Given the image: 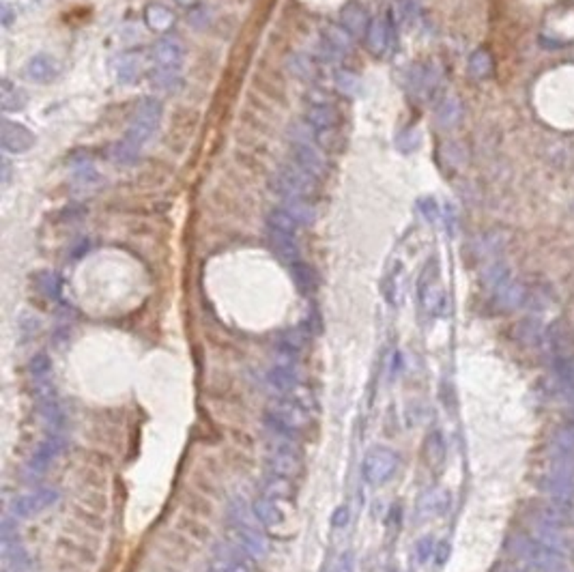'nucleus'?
I'll return each instance as SVG.
<instances>
[{
    "label": "nucleus",
    "mask_w": 574,
    "mask_h": 572,
    "mask_svg": "<svg viewBox=\"0 0 574 572\" xmlns=\"http://www.w3.org/2000/svg\"><path fill=\"white\" fill-rule=\"evenodd\" d=\"M61 67L56 63V58L48 56V54H35L26 61L24 65V76L26 80L31 82H37V84H48L52 82L56 76H58Z\"/></svg>",
    "instance_id": "2eb2a0df"
},
{
    "label": "nucleus",
    "mask_w": 574,
    "mask_h": 572,
    "mask_svg": "<svg viewBox=\"0 0 574 572\" xmlns=\"http://www.w3.org/2000/svg\"><path fill=\"white\" fill-rule=\"evenodd\" d=\"M0 542H3V572H33L31 557L20 540L18 525L14 519H7L3 523V534H0Z\"/></svg>",
    "instance_id": "423d86ee"
},
{
    "label": "nucleus",
    "mask_w": 574,
    "mask_h": 572,
    "mask_svg": "<svg viewBox=\"0 0 574 572\" xmlns=\"http://www.w3.org/2000/svg\"><path fill=\"white\" fill-rule=\"evenodd\" d=\"M293 138V153H295V164L299 168H303L306 172H310L312 177H323L325 172V157L320 153V149L316 147V142L310 138V132L299 128L295 132Z\"/></svg>",
    "instance_id": "6e6552de"
},
{
    "label": "nucleus",
    "mask_w": 574,
    "mask_h": 572,
    "mask_svg": "<svg viewBox=\"0 0 574 572\" xmlns=\"http://www.w3.org/2000/svg\"><path fill=\"white\" fill-rule=\"evenodd\" d=\"M415 555H417L419 561H428V559H432V555H437V544H434V540H432L430 536L422 538V540L415 544Z\"/></svg>",
    "instance_id": "2f4dec72"
},
{
    "label": "nucleus",
    "mask_w": 574,
    "mask_h": 572,
    "mask_svg": "<svg viewBox=\"0 0 574 572\" xmlns=\"http://www.w3.org/2000/svg\"><path fill=\"white\" fill-rule=\"evenodd\" d=\"M353 37L344 31L340 24L338 26H327L323 31V48L327 58H340L351 50Z\"/></svg>",
    "instance_id": "a211bd4d"
},
{
    "label": "nucleus",
    "mask_w": 574,
    "mask_h": 572,
    "mask_svg": "<svg viewBox=\"0 0 574 572\" xmlns=\"http://www.w3.org/2000/svg\"><path fill=\"white\" fill-rule=\"evenodd\" d=\"M370 16L366 11V7H362L360 3H347L340 9L338 16V24L347 31L353 39L366 37L368 28H370Z\"/></svg>",
    "instance_id": "4468645a"
},
{
    "label": "nucleus",
    "mask_w": 574,
    "mask_h": 572,
    "mask_svg": "<svg viewBox=\"0 0 574 572\" xmlns=\"http://www.w3.org/2000/svg\"><path fill=\"white\" fill-rule=\"evenodd\" d=\"M185 61V46L174 35H164L153 46V63L155 69H170L181 71Z\"/></svg>",
    "instance_id": "9b49d317"
},
{
    "label": "nucleus",
    "mask_w": 574,
    "mask_h": 572,
    "mask_svg": "<svg viewBox=\"0 0 574 572\" xmlns=\"http://www.w3.org/2000/svg\"><path fill=\"white\" fill-rule=\"evenodd\" d=\"M390 37H392V28L387 24L385 18H377L370 22V28L366 33V46L370 50V54L375 56H383L390 48Z\"/></svg>",
    "instance_id": "aec40b11"
},
{
    "label": "nucleus",
    "mask_w": 574,
    "mask_h": 572,
    "mask_svg": "<svg viewBox=\"0 0 574 572\" xmlns=\"http://www.w3.org/2000/svg\"><path fill=\"white\" fill-rule=\"evenodd\" d=\"M142 73V58L140 54H134V52H127V54H121L114 63V78H117L121 84H134Z\"/></svg>",
    "instance_id": "4be33fe9"
},
{
    "label": "nucleus",
    "mask_w": 574,
    "mask_h": 572,
    "mask_svg": "<svg viewBox=\"0 0 574 572\" xmlns=\"http://www.w3.org/2000/svg\"><path fill=\"white\" fill-rule=\"evenodd\" d=\"M63 447H65V437L61 435V430L50 432L31 456V461L26 465L28 476H41L58 459V454L63 452Z\"/></svg>",
    "instance_id": "9d476101"
},
{
    "label": "nucleus",
    "mask_w": 574,
    "mask_h": 572,
    "mask_svg": "<svg viewBox=\"0 0 574 572\" xmlns=\"http://www.w3.org/2000/svg\"><path fill=\"white\" fill-rule=\"evenodd\" d=\"M231 519H233L235 534L239 538V546H244L250 557L263 559L269 551V544L265 538V527L256 519L254 510H248L244 501H235L231 508Z\"/></svg>",
    "instance_id": "7ed1b4c3"
},
{
    "label": "nucleus",
    "mask_w": 574,
    "mask_h": 572,
    "mask_svg": "<svg viewBox=\"0 0 574 572\" xmlns=\"http://www.w3.org/2000/svg\"><path fill=\"white\" fill-rule=\"evenodd\" d=\"M151 82L157 90H164V93H177L183 86L181 71H170V69H153Z\"/></svg>",
    "instance_id": "bb28decb"
},
{
    "label": "nucleus",
    "mask_w": 574,
    "mask_h": 572,
    "mask_svg": "<svg viewBox=\"0 0 574 572\" xmlns=\"http://www.w3.org/2000/svg\"><path fill=\"white\" fill-rule=\"evenodd\" d=\"M400 467L398 454L387 445H372L364 461H362V476L370 487H383L387 484Z\"/></svg>",
    "instance_id": "39448f33"
},
{
    "label": "nucleus",
    "mask_w": 574,
    "mask_h": 572,
    "mask_svg": "<svg viewBox=\"0 0 574 572\" xmlns=\"http://www.w3.org/2000/svg\"><path fill=\"white\" fill-rule=\"evenodd\" d=\"M273 189L282 198H308L316 189V177L306 172L303 168L295 166H282L278 175L273 177Z\"/></svg>",
    "instance_id": "0eeeda50"
},
{
    "label": "nucleus",
    "mask_w": 574,
    "mask_h": 572,
    "mask_svg": "<svg viewBox=\"0 0 574 572\" xmlns=\"http://www.w3.org/2000/svg\"><path fill=\"white\" fill-rule=\"evenodd\" d=\"M499 572H529V570L518 568V566H503V568H499Z\"/></svg>",
    "instance_id": "c9c22d12"
},
{
    "label": "nucleus",
    "mask_w": 574,
    "mask_h": 572,
    "mask_svg": "<svg viewBox=\"0 0 574 572\" xmlns=\"http://www.w3.org/2000/svg\"><path fill=\"white\" fill-rule=\"evenodd\" d=\"M267 467L269 474L286 478V480H297L303 469V459H301V447L299 439L293 437H282L267 432Z\"/></svg>",
    "instance_id": "f03ea898"
},
{
    "label": "nucleus",
    "mask_w": 574,
    "mask_h": 572,
    "mask_svg": "<svg viewBox=\"0 0 574 572\" xmlns=\"http://www.w3.org/2000/svg\"><path fill=\"white\" fill-rule=\"evenodd\" d=\"M331 572H338V570H331Z\"/></svg>",
    "instance_id": "e433bc0d"
},
{
    "label": "nucleus",
    "mask_w": 574,
    "mask_h": 572,
    "mask_svg": "<svg viewBox=\"0 0 574 572\" xmlns=\"http://www.w3.org/2000/svg\"><path fill=\"white\" fill-rule=\"evenodd\" d=\"M35 284L37 288L48 297V299H58L61 297V282L54 274L50 271H41L35 276Z\"/></svg>",
    "instance_id": "c85d7f7f"
},
{
    "label": "nucleus",
    "mask_w": 574,
    "mask_h": 572,
    "mask_svg": "<svg viewBox=\"0 0 574 572\" xmlns=\"http://www.w3.org/2000/svg\"><path fill=\"white\" fill-rule=\"evenodd\" d=\"M26 101L28 97L20 86H16L9 80H3V84H0V105H3L5 112H20L26 105Z\"/></svg>",
    "instance_id": "5701e85b"
},
{
    "label": "nucleus",
    "mask_w": 574,
    "mask_h": 572,
    "mask_svg": "<svg viewBox=\"0 0 574 572\" xmlns=\"http://www.w3.org/2000/svg\"><path fill=\"white\" fill-rule=\"evenodd\" d=\"M282 209L288 211V213L299 222V226H303V224H312V222H314V209H312V204L308 202V198H297V196H293V198H282Z\"/></svg>",
    "instance_id": "393cba45"
},
{
    "label": "nucleus",
    "mask_w": 574,
    "mask_h": 572,
    "mask_svg": "<svg viewBox=\"0 0 574 572\" xmlns=\"http://www.w3.org/2000/svg\"><path fill=\"white\" fill-rule=\"evenodd\" d=\"M347 521H349V510L344 508V506H340L335 510V514H333V525L335 527H344V525H347Z\"/></svg>",
    "instance_id": "72a5a7b5"
},
{
    "label": "nucleus",
    "mask_w": 574,
    "mask_h": 572,
    "mask_svg": "<svg viewBox=\"0 0 574 572\" xmlns=\"http://www.w3.org/2000/svg\"><path fill=\"white\" fill-rule=\"evenodd\" d=\"M0 145L7 153H26L28 149H33L35 136L26 125L5 119L3 125H0Z\"/></svg>",
    "instance_id": "f8f14e48"
},
{
    "label": "nucleus",
    "mask_w": 574,
    "mask_h": 572,
    "mask_svg": "<svg viewBox=\"0 0 574 572\" xmlns=\"http://www.w3.org/2000/svg\"><path fill=\"white\" fill-rule=\"evenodd\" d=\"M256 519L261 521V525L265 529H280L282 525H286V501H278L273 497H267V495H259L254 499V506H252Z\"/></svg>",
    "instance_id": "ddd939ff"
},
{
    "label": "nucleus",
    "mask_w": 574,
    "mask_h": 572,
    "mask_svg": "<svg viewBox=\"0 0 574 572\" xmlns=\"http://www.w3.org/2000/svg\"><path fill=\"white\" fill-rule=\"evenodd\" d=\"M215 572H250V555L244 546H226L215 557Z\"/></svg>",
    "instance_id": "f3484780"
},
{
    "label": "nucleus",
    "mask_w": 574,
    "mask_h": 572,
    "mask_svg": "<svg viewBox=\"0 0 574 572\" xmlns=\"http://www.w3.org/2000/svg\"><path fill=\"white\" fill-rule=\"evenodd\" d=\"M138 155H140V151L136 147H132L125 138L121 142H117V147H114V151H112V157L119 164H132Z\"/></svg>",
    "instance_id": "7c9ffc66"
},
{
    "label": "nucleus",
    "mask_w": 574,
    "mask_h": 572,
    "mask_svg": "<svg viewBox=\"0 0 574 572\" xmlns=\"http://www.w3.org/2000/svg\"><path fill=\"white\" fill-rule=\"evenodd\" d=\"M338 123V114L329 103H312L308 108V125L316 136H327Z\"/></svg>",
    "instance_id": "dca6fc26"
},
{
    "label": "nucleus",
    "mask_w": 574,
    "mask_h": 572,
    "mask_svg": "<svg viewBox=\"0 0 574 572\" xmlns=\"http://www.w3.org/2000/svg\"><path fill=\"white\" fill-rule=\"evenodd\" d=\"M28 373H31V379H46V377H52V362L46 353H37L31 364H28Z\"/></svg>",
    "instance_id": "c756f323"
},
{
    "label": "nucleus",
    "mask_w": 574,
    "mask_h": 572,
    "mask_svg": "<svg viewBox=\"0 0 574 572\" xmlns=\"http://www.w3.org/2000/svg\"><path fill=\"white\" fill-rule=\"evenodd\" d=\"M291 276L295 280V286L303 293V295H312L316 291V276L312 271L310 265H306L303 261H297L291 265Z\"/></svg>",
    "instance_id": "a878e982"
},
{
    "label": "nucleus",
    "mask_w": 574,
    "mask_h": 572,
    "mask_svg": "<svg viewBox=\"0 0 574 572\" xmlns=\"http://www.w3.org/2000/svg\"><path fill=\"white\" fill-rule=\"evenodd\" d=\"M267 226L271 228V231L295 235V237H297V231H299V222L288 211H284L282 207L280 209H271L267 213Z\"/></svg>",
    "instance_id": "b1692460"
},
{
    "label": "nucleus",
    "mask_w": 574,
    "mask_h": 572,
    "mask_svg": "<svg viewBox=\"0 0 574 572\" xmlns=\"http://www.w3.org/2000/svg\"><path fill=\"white\" fill-rule=\"evenodd\" d=\"M426 456L432 467H439L445 461V441L439 430L430 432V437L426 439Z\"/></svg>",
    "instance_id": "cd10ccee"
},
{
    "label": "nucleus",
    "mask_w": 574,
    "mask_h": 572,
    "mask_svg": "<svg viewBox=\"0 0 574 572\" xmlns=\"http://www.w3.org/2000/svg\"><path fill=\"white\" fill-rule=\"evenodd\" d=\"M177 5H181V7H187V9H192V7H196L198 5V0H174Z\"/></svg>",
    "instance_id": "f704fd0d"
},
{
    "label": "nucleus",
    "mask_w": 574,
    "mask_h": 572,
    "mask_svg": "<svg viewBox=\"0 0 574 572\" xmlns=\"http://www.w3.org/2000/svg\"><path fill=\"white\" fill-rule=\"evenodd\" d=\"M335 82H338V88L344 93H355V88H358V78L349 71H340L335 76Z\"/></svg>",
    "instance_id": "473e14b6"
},
{
    "label": "nucleus",
    "mask_w": 574,
    "mask_h": 572,
    "mask_svg": "<svg viewBox=\"0 0 574 572\" xmlns=\"http://www.w3.org/2000/svg\"><path fill=\"white\" fill-rule=\"evenodd\" d=\"M174 14L162 3H151L145 7V24L153 33H168L174 26Z\"/></svg>",
    "instance_id": "412c9836"
},
{
    "label": "nucleus",
    "mask_w": 574,
    "mask_h": 572,
    "mask_svg": "<svg viewBox=\"0 0 574 572\" xmlns=\"http://www.w3.org/2000/svg\"><path fill=\"white\" fill-rule=\"evenodd\" d=\"M510 551L525 561L527 566L540 570V572H574L568 553L550 546L542 540H538L536 536H516L510 540Z\"/></svg>",
    "instance_id": "f257e3e1"
},
{
    "label": "nucleus",
    "mask_w": 574,
    "mask_h": 572,
    "mask_svg": "<svg viewBox=\"0 0 574 572\" xmlns=\"http://www.w3.org/2000/svg\"><path fill=\"white\" fill-rule=\"evenodd\" d=\"M58 491L52 489V487H46V489H37L33 493H26V495H20L14 499L11 504V514L14 519H31V516H37L41 512H46L48 508H52L56 501H58Z\"/></svg>",
    "instance_id": "1a4fd4ad"
},
{
    "label": "nucleus",
    "mask_w": 574,
    "mask_h": 572,
    "mask_svg": "<svg viewBox=\"0 0 574 572\" xmlns=\"http://www.w3.org/2000/svg\"><path fill=\"white\" fill-rule=\"evenodd\" d=\"M162 114H164L162 101H157L153 97L142 99L136 105L134 114H132V121H130L125 140L132 147H136L138 151H142V147L155 136V132H157V128L162 123Z\"/></svg>",
    "instance_id": "20e7f679"
},
{
    "label": "nucleus",
    "mask_w": 574,
    "mask_h": 572,
    "mask_svg": "<svg viewBox=\"0 0 574 572\" xmlns=\"http://www.w3.org/2000/svg\"><path fill=\"white\" fill-rule=\"evenodd\" d=\"M269 246L271 250L291 267L293 263L301 261V252H299V246H297V239L295 235H286V233H278V231H271L269 228Z\"/></svg>",
    "instance_id": "6ab92c4d"
}]
</instances>
